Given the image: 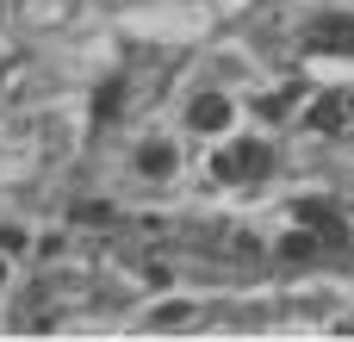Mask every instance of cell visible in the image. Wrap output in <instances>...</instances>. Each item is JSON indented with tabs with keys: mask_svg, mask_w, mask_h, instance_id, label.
I'll return each mask as SVG.
<instances>
[{
	"mask_svg": "<svg viewBox=\"0 0 354 342\" xmlns=\"http://www.w3.org/2000/svg\"><path fill=\"white\" fill-rule=\"evenodd\" d=\"M274 162H280V150L268 137H224V150L212 156V168H218L224 187H255V181L274 174Z\"/></svg>",
	"mask_w": 354,
	"mask_h": 342,
	"instance_id": "6da1fadb",
	"label": "cell"
},
{
	"mask_svg": "<svg viewBox=\"0 0 354 342\" xmlns=\"http://www.w3.org/2000/svg\"><path fill=\"white\" fill-rule=\"evenodd\" d=\"M187 131H193V137H218V143H224V137L236 131V100H230L224 87H199V93L187 100Z\"/></svg>",
	"mask_w": 354,
	"mask_h": 342,
	"instance_id": "7a4b0ae2",
	"label": "cell"
},
{
	"mask_svg": "<svg viewBox=\"0 0 354 342\" xmlns=\"http://www.w3.org/2000/svg\"><path fill=\"white\" fill-rule=\"evenodd\" d=\"M305 50L311 56H354V12H317L305 25Z\"/></svg>",
	"mask_w": 354,
	"mask_h": 342,
	"instance_id": "3957f363",
	"label": "cell"
},
{
	"mask_svg": "<svg viewBox=\"0 0 354 342\" xmlns=\"http://www.w3.org/2000/svg\"><path fill=\"white\" fill-rule=\"evenodd\" d=\"M305 125H311V131H324V137H342V131H354L348 87H342V93H317V100H305Z\"/></svg>",
	"mask_w": 354,
	"mask_h": 342,
	"instance_id": "277c9868",
	"label": "cell"
},
{
	"mask_svg": "<svg viewBox=\"0 0 354 342\" xmlns=\"http://www.w3.org/2000/svg\"><path fill=\"white\" fill-rule=\"evenodd\" d=\"M180 168V150L168 143V137H149V143H137V174L143 181H168Z\"/></svg>",
	"mask_w": 354,
	"mask_h": 342,
	"instance_id": "5b68a950",
	"label": "cell"
},
{
	"mask_svg": "<svg viewBox=\"0 0 354 342\" xmlns=\"http://www.w3.org/2000/svg\"><path fill=\"white\" fill-rule=\"evenodd\" d=\"M193 318H199V312H193L187 299H168V305H156V312H149V324H156V330H187Z\"/></svg>",
	"mask_w": 354,
	"mask_h": 342,
	"instance_id": "8992f818",
	"label": "cell"
},
{
	"mask_svg": "<svg viewBox=\"0 0 354 342\" xmlns=\"http://www.w3.org/2000/svg\"><path fill=\"white\" fill-rule=\"evenodd\" d=\"M118 106H124V81H106V87H100V100H93V118H100V125H112V118H118Z\"/></svg>",
	"mask_w": 354,
	"mask_h": 342,
	"instance_id": "52a82bcc",
	"label": "cell"
},
{
	"mask_svg": "<svg viewBox=\"0 0 354 342\" xmlns=\"http://www.w3.org/2000/svg\"><path fill=\"white\" fill-rule=\"evenodd\" d=\"M112 218H118L112 206H75V224H87V231H106Z\"/></svg>",
	"mask_w": 354,
	"mask_h": 342,
	"instance_id": "ba28073f",
	"label": "cell"
},
{
	"mask_svg": "<svg viewBox=\"0 0 354 342\" xmlns=\"http://www.w3.org/2000/svg\"><path fill=\"white\" fill-rule=\"evenodd\" d=\"M25 243H31V237H25L19 224H0V255H25Z\"/></svg>",
	"mask_w": 354,
	"mask_h": 342,
	"instance_id": "9c48e42d",
	"label": "cell"
},
{
	"mask_svg": "<svg viewBox=\"0 0 354 342\" xmlns=\"http://www.w3.org/2000/svg\"><path fill=\"white\" fill-rule=\"evenodd\" d=\"M0 280H6V255H0Z\"/></svg>",
	"mask_w": 354,
	"mask_h": 342,
	"instance_id": "30bf717a",
	"label": "cell"
},
{
	"mask_svg": "<svg viewBox=\"0 0 354 342\" xmlns=\"http://www.w3.org/2000/svg\"><path fill=\"white\" fill-rule=\"evenodd\" d=\"M348 106H354V87H348Z\"/></svg>",
	"mask_w": 354,
	"mask_h": 342,
	"instance_id": "8fae6325",
	"label": "cell"
},
{
	"mask_svg": "<svg viewBox=\"0 0 354 342\" xmlns=\"http://www.w3.org/2000/svg\"><path fill=\"white\" fill-rule=\"evenodd\" d=\"M0 81H6V69H0Z\"/></svg>",
	"mask_w": 354,
	"mask_h": 342,
	"instance_id": "7c38bea8",
	"label": "cell"
}]
</instances>
